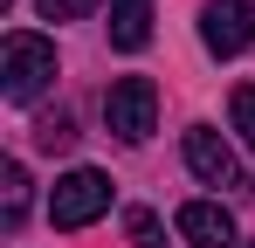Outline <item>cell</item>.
Instances as JSON below:
<instances>
[{"mask_svg":"<svg viewBox=\"0 0 255 248\" xmlns=\"http://www.w3.org/2000/svg\"><path fill=\"white\" fill-rule=\"evenodd\" d=\"M48 83H55V41L7 35V48H0V90H7V104H35Z\"/></svg>","mask_w":255,"mask_h":248,"instance_id":"cell-1","label":"cell"},{"mask_svg":"<svg viewBox=\"0 0 255 248\" xmlns=\"http://www.w3.org/2000/svg\"><path fill=\"white\" fill-rule=\"evenodd\" d=\"M104 124L125 138V145H145L152 131H159V90L152 76H118L104 90Z\"/></svg>","mask_w":255,"mask_h":248,"instance_id":"cell-2","label":"cell"},{"mask_svg":"<svg viewBox=\"0 0 255 248\" xmlns=\"http://www.w3.org/2000/svg\"><path fill=\"white\" fill-rule=\"evenodd\" d=\"M104 207H111V179H104L97 165H76V172L55 179V193H48V221H55L62 235H76V228H90Z\"/></svg>","mask_w":255,"mask_h":248,"instance_id":"cell-3","label":"cell"},{"mask_svg":"<svg viewBox=\"0 0 255 248\" xmlns=\"http://www.w3.org/2000/svg\"><path fill=\"white\" fill-rule=\"evenodd\" d=\"M200 41H207V55H242L255 41V0H207L200 7Z\"/></svg>","mask_w":255,"mask_h":248,"instance_id":"cell-4","label":"cell"},{"mask_svg":"<svg viewBox=\"0 0 255 248\" xmlns=\"http://www.w3.org/2000/svg\"><path fill=\"white\" fill-rule=\"evenodd\" d=\"M186 172H193L200 186H235V179H242V165H235V152H228V138L207 131V124L186 131Z\"/></svg>","mask_w":255,"mask_h":248,"instance_id":"cell-5","label":"cell"},{"mask_svg":"<svg viewBox=\"0 0 255 248\" xmlns=\"http://www.w3.org/2000/svg\"><path fill=\"white\" fill-rule=\"evenodd\" d=\"M172 228H179L193 248H235V214H228L221 200H186L179 214H172Z\"/></svg>","mask_w":255,"mask_h":248,"instance_id":"cell-6","label":"cell"},{"mask_svg":"<svg viewBox=\"0 0 255 248\" xmlns=\"http://www.w3.org/2000/svg\"><path fill=\"white\" fill-rule=\"evenodd\" d=\"M111 41L125 55H138L152 41V0H111Z\"/></svg>","mask_w":255,"mask_h":248,"instance_id":"cell-7","label":"cell"},{"mask_svg":"<svg viewBox=\"0 0 255 248\" xmlns=\"http://www.w3.org/2000/svg\"><path fill=\"white\" fill-rule=\"evenodd\" d=\"M21 221H28V172L21 165H0V228L21 235Z\"/></svg>","mask_w":255,"mask_h":248,"instance_id":"cell-8","label":"cell"},{"mask_svg":"<svg viewBox=\"0 0 255 248\" xmlns=\"http://www.w3.org/2000/svg\"><path fill=\"white\" fill-rule=\"evenodd\" d=\"M228 111H235V131H242V145L255 152V83H242V90H235V104H228Z\"/></svg>","mask_w":255,"mask_h":248,"instance_id":"cell-9","label":"cell"},{"mask_svg":"<svg viewBox=\"0 0 255 248\" xmlns=\"http://www.w3.org/2000/svg\"><path fill=\"white\" fill-rule=\"evenodd\" d=\"M69 138H76V131H69V118H62V111H55V118H42V124H35V145H42V152H62Z\"/></svg>","mask_w":255,"mask_h":248,"instance_id":"cell-10","label":"cell"},{"mask_svg":"<svg viewBox=\"0 0 255 248\" xmlns=\"http://www.w3.org/2000/svg\"><path fill=\"white\" fill-rule=\"evenodd\" d=\"M125 228H131V242H138V248H159V214L131 207V214H125Z\"/></svg>","mask_w":255,"mask_h":248,"instance_id":"cell-11","label":"cell"},{"mask_svg":"<svg viewBox=\"0 0 255 248\" xmlns=\"http://www.w3.org/2000/svg\"><path fill=\"white\" fill-rule=\"evenodd\" d=\"M35 7H42L48 21H76V14H90L97 0H35Z\"/></svg>","mask_w":255,"mask_h":248,"instance_id":"cell-12","label":"cell"},{"mask_svg":"<svg viewBox=\"0 0 255 248\" xmlns=\"http://www.w3.org/2000/svg\"><path fill=\"white\" fill-rule=\"evenodd\" d=\"M235 248H255V242H235Z\"/></svg>","mask_w":255,"mask_h":248,"instance_id":"cell-13","label":"cell"}]
</instances>
